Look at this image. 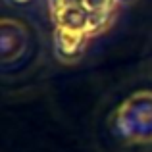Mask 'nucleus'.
Segmentation results:
<instances>
[{
	"label": "nucleus",
	"mask_w": 152,
	"mask_h": 152,
	"mask_svg": "<svg viewBox=\"0 0 152 152\" xmlns=\"http://www.w3.org/2000/svg\"><path fill=\"white\" fill-rule=\"evenodd\" d=\"M89 42V35L81 31L56 27L54 31V54L64 64H75L83 58Z\"/></svg>",
	"instance_id": "2"
},
{
	"label": "nucleus",
	"mask_w": 152,
	"mask_h": 152,
	"mask_svg": "<svg viewBox=\"0 0 152 152\" xmlns=\"http://www.w3.org/2000/svg\"><path fill=\"white\" fill-rule=\"evenodd\" d=\"M137 0H114L115 6H133Z\"/></svg>",
	"instance_id": "6"
},
{
	"label": "nucleus",
	"mask_w": 152,
	"mask_h": 152,
	"mask_svg": "<svg viewBox=\"0 0 152 152\" xmlns=\"http://www.w3.org/2000/svg\"><path fill=\"white\" fill-rule=\"evenodd\" d=\"M6 4H10V6H29V4H33L35 0H4Z\"/></svg>",
	"instance_id": "5"
},
{
	"label": "nucleus",
	"mask_w": 152,
	"mask_h": 152,
	"mask_svg": "<svg viewBox=\"0 0 152 152\" xmlns=\"http://www.w3.org/2000/svg\"><path fill=\"white\" fill-rule=\"evenodd\" d=\"M50 4V12L56 14V12L64 10V8H71V6H83V0H48Z\"/></svg>",
	"instance_id": "4"
},
{
	"label": "nucleus",
	"mask_w": 152,
	"mask_h": 152,
	"mask_svg": "<svg viewBox=\"0 0 152 152\" xmlns=\"http://www.w3.org/2000/svg\"><path fill=\"white\" fill-rule=\"evenodd\" d=\"M114 0H83V8L91 14H112Z\"/></svg>",
	"instance_id": "3"
},
{
	"label": "nucleus",
	"mask_w": 152,
	"mask_h": 152,
	"mask_svg": "<svg viewBox=\"0 0 152 152\" xmlns=\"http://www.w3.org/2000/svg\"><path fill=\"white\" fill-rule=\"evenodd\" d=\"M29 46V33L25 25L10 18H4L0 23V52H2V64L8 66L18 62Z\"/></svg>",
	"instance_id": "1"
}]
</instances>
